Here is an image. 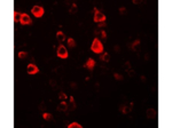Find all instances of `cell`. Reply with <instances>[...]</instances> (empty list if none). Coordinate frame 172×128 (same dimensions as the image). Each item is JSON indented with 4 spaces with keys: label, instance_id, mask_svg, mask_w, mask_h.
I'll return each instance as SVG.
<instances>
[{
    "label": "cell",
    "instance_id": "cell-11",
    "mask_svg": "<svg viewBox=\"0 0 172 128\" xmlns=\"http://www.w3.org/2000/svg\"><path fill=\"white\" fill-rule=\"evenodd\" d=\"M57 110H59V111H63V112L67 111V110H68V104H67L64 101H62V102L57 105Z\"/></svg>",
    "mask_w": 172,
    "mask_h": 128
},
{
    "label": "cell",
    "instance_id": "cell-4",
    "mask_svg": "<svg viewBox=\"0 0 172 128\" xmlns=\"http://www.w3.org/2000/svg\"><path fill=\"white\" fill-rule=\"evenodd\" d=\"M57 56H59L60 58H68V50H67V48L64 47V46H59V48H57Z\"/></svg>",
    "mask_w": 172,
    "mask_h": 128
},
{
    "label": "cell",
    "instance_id": "cell-9",
    "mask_svg": "<svg viewBox=\"0 0 172 128\" xmlns=\"http://www.w3.org/2000/svg\"><path fill=\"white\" fill-rule=\"evenodd\" d=\"M146 115H147V118L148 119H155V117H156V111L154 109H148L147 110V112H146Z\"/></svg>",
    "mask_w": 172,
    "mask_h": 128
},
{
    "label": "cell",
    "instance_id": "cell-16",
    "mask_svg": "<svg viewBox=\"0 0 172 128\" xmlns=\"http://www.w3.org/2000/svg\"><path fill=\"white\" fill-rule=\"evenodd\" d=\"M68 45H69V47L73 48V47L76 46V41H75V39L73 38H68Z\"/></svg>",
    "mask_w": 172,
    "mask_h": 128
},
{
    "label": "cell",
    "instance_id": "cell-13",
    "mask_svg": "<svg viewBox=\"0 0 172 128\" xmlns=\"http://www.w3.org/2000/svg\"><path fill=\"white\" fill-rule=\"evenodd\" d=\"M100 59L103 61V62H109V61H110V55H109L107 51H105L102 55H100Z\"/></svg>",
    "mask_w": 172,
    "mask_h": 128
},
{
    "label": "cell",
    "instance_id": "cell-19",
    "mask_svg": "<svg viewBox=\"0 0 172 128\" xmlns=\"http://www.w3.org/2000/svg\"><path fill=\"white\" fill-rule=\"evenodd\" d=\"M73 127H77V128H81L83 126L78 123V122H72V123H70V125H68V128H73Z\"/></svg>",
    "mask_w": 172,
    "mask_h": 128
},
{
    "label": "cell",
    "instance_id": "cell-27",
    "mask_svg": "<svg viewBox=\"0 0 172 128\" xmlns=\"http://www.w3.org/2000/svg\"><path fill=\"white\" fill-rule=\"evenodd\" d=\"M119 13H120V14H125L126 13L125 7H120V8H119Z\"/></svg>",
    "mask_w": 172,
    "mask_h": 128
},
{
    "label": "cell",
    "instance_id": "cell-25",
    "mask_svg": "<svg viewBox=\"0 0 172 128\" xmlns=\"http://www.w3.org/2000/svg\"><path fill=\"white\" fill-rule=\"evenodd\" d=\"M106 26H107L106 22H101V23H98V27H99V29H102V27H106Z\"/></svg>",
    "mask_w": 172,
    "mask_h": 128
},
{
    "label": "cell",
    "instance_id": "cell-18",
    "mask_svg": "<svg viewBox=\"0 0 172 128\" xmlns=\"http://www.w3.org/2000/svg\"><path fill=\"white\" fill-rule=\"evenodd\" d=\"M43 118H44L45 120H47V121H48V120H53V115L51 114V113H44V114H43Z\"/></svg>",
    "mask_w": 172,
    "mask_h": 128
},
{
    "label": "cell",
    "instance_id": "cell-21",
    "mask_svg": "<svg viewBox=\"0 0 172 128\" xmlns=\"http://www.w3.org/2000/svg\"><path fill=\"white\" fill-rule=\"evenodd\" d=\"M78 10V8H77V5L76 4H72V6H71V9H70V13L71 14H75L76 12Z\"/></svg>",
    "mask_w": 172,
    "mask_h": 128
},
{
    "label": "cell",
    "instance_id": "cell-24",
    "mask_svg": "<svg viewBox=\"0 0 172 128\" xmlns=\"http://www.w3.org/2000/svg\"><path fill=\"white\" fill-rule=\"evenodd\" d=\"M59 97L61 98V100H62V101H64V100H67V98H68V96H67L64 93H60V94H59Z\"/></svg>",
    "mask_w": 172,
    "mask_h": 128
},
{
    "label": "cell",
    "instance_id": "cell-3",
    "mask_svg": "<svg viewBox=\"0 0 172 128\" xmlns=\"http://www.w3.org/2000/svg\"><path fill=\"white\" fill-rule=\"evenodd\" d=\"M20 23L22 25H30V24H32V19L30 18V16L28 15V14H22L21 15V19H20Z\"/></svg>",
    "mask_w": 172,
    "mask_h": 128
},
{
    "label": "cell",
    "instance_id": "cell-23",
    "mask_svg": "<svg viewBox=\"0 0 172 128\" xmlns=\"http://www.w3.org/2000/svg\"><path fill=\"white\" fill-rule=\"evenodd\" d=\"M114 78L116 79V80H123L124 78L122 74H119V73H114Z\"/></svg>",
    "mask_w": 172,
    "mask_h": 128
},
{
    "label": "cell",
    "instance_id": "cell-29",
    "mask_svg": "<svg viewBox=\"0 0 172 128\" xmlns=\"http://www.w3.org/2000/svg\"><path fill=\"white\" fill-rule=\"evenodd\" d=\"M134 4H143V1H138V0H134Z\"/></svg>",
    "mask_w": 172,
    "mask_h": 128
},
{
    "label": "cell",
    "instance_id": "cell-22",
    "mask_svg": "<svg viewBox=\"0 0 172 128\" xmlns=\"http://www.w3.org/2000/svg\"><path fill=\"white\" fill-rule=\"evenodd\" d=\"M27 56H28L27 51H20V53H19V57L20 58H25Z\"/></svg>",
    "mask_w": 172,
    "mask_h": 128
},
{
    "label": "cell",
    "instance_id": "cell-20",
    "mask_svg": "<svg viewBox=\"0 0 172 128\" xmlns=\"http://www.w3.org/2000/svg\"><path fill=\"white\" fill-rule=\"evenodd\" d=\"M100 37H101V39H102V40H105V41H106V40H107V33H106V31L101 30V32H100Z\"/></svg>",
    "mask_w": 172,
    "mask_h": 128
},
{
    "label": "cell",
    "instance_id": "cell-5",
    "mask_svg": "<svg viewBox=\"0 0 172 128\" xmlns=\"http://www.w3.org/2000/svg\"><path fill=\"white\" fill-rule=\"evenodd\" d=\"M45 13L44 8L41 6H33L32 7V14L36 16V17H41Z\"/></svg>",
    "mask_w": 172,
    "mask_h": 128
},
{
    "label": "cell",
    "instance_id": "cell-15",
    "mask_svg": "<svg viewBox=\"0 0 172 128\" xmlns=\"http://www.w3.org/2000/svg\"><path fill=\"white\" fill-rule=\"evenodd\" d=\"M139 44H140V40L138 39V40H135V41L133 42L132 45L129 44V48H130V49H133V50H135V49H137V46L139 45Z\"/></svg>",
    "mask_w": 172,
    "mask_h": 128
},
{
    "label": "cell",
    "instance_id": "cell-1",
    "mask_svg": "<svg viewBox=\"0 0 172 128\" xmlns=\"http://www.w3.org/2000/svg\"><path fill=\"white\" fill-rule=\"evenodd\" d=\"M91 50L93 53H96V54H101L103 51V46H102V42L100 41L98 38H95L93 40L92 46H91Z\"/></svg>",
    "mask_w": 172,
    "mask_h": 128
},
{
    "label": "cell",
    "instance_id": "cell-10",
    "mask_svg": "<svg viewBox=\"0 0 172 128\" xmlns=\"http://www.w3.org/2000/svg\"><path fill=\"white\" fill-rule=\"evenodd\" d=\"M132 106H133V103H131V104H130V106L120 105V106H119V111H120L122 113H127V112H130V111L132 110Z\"/></svg>",
    "mask_w": 172,
    "mask_h": 128
},
{
    "label": "cell",
    "instance_id": "cell-12",
    "mask_svg": "<svg viewBox=\"0 0 172 128\" xmlns=\"http://www.w3.org/2000/svg\"><path fill=\"white\" fill-rule=\"evenodd\" d=\"M76 109V103H75V98H73V96H70V104L68 105V110H70V111H72V110Z\"/></svg>",
    "mask_w": 172,
    "mask_h": 128
},
{
    "label": "cell",
    "instance_id": "cell-26",
    "mask_svg": "<svg viewBox=\"0 0 172 128\" xmlns=\"http://www.w3.org/2000/svg\"><path fill=\"white\" fill-rule=\"evenodd\" d=\"M45 109H46V108H45V103L41 102V103L39 104V110H40V111H44Z\"/></svg>",
    "mask_w": 172,
    "mask_h": 128
},
{
    "label": "cell",
    "instance_id": "cell-17",
    "mask_svg": "<svg viewBox=\"0 0 172 128\" xmlns=\"http://www.w3.org/2000/svg\"><path fill=\"white\" fill-rule=\"evenodd\" d=\"M21 15H22V14L17 13V12H14V22H20Z\"/></svg>",
    "mask_w": 172,
    "mask_h": 128
},
{
    "label": "cell",
    "instance_id": "cell-6",
    "mask_svg": "<svg viewBox=\"0 0 172 128\" xmlns=\"http://www.w3.org/2000/svg\"><path fill=\"white\" fill-rule=\"evenodd\" d=\"M27 71H28V73H29V74H36V73H38V72H39V68H38L36 64L30 63L29 65H28Z\"/></svg>",
    "mask_w": 172,
    "mask_h": 128
},
{
    "label": "cell",
    "instance_id": "cell-8",
    "mask_svg": "<svg viewBox=\"0 0 172 128\" xmlns=\"http://www.w3.org/2000/svg\"><path fill=\"white\" fill-rule=\"evenodd\" d=\"M124 70L129 73V76H130V77H133V76H134V70H132L131 64H130V62H129V61H127V62H125V64H124Z\"/></svg>",
    "mask_w": 172,
    "mask_h": 128
},
{
    "label": "cell",
    "instance_id": "cell-28",
    "mask_svg": "<svg viewBox=\"0 0 172 128\" xmlns=\"http://www.w3.org/2000/svg\"><path fill=\"white\" fill-rule=\"evenodd\" d=\"M71 87H72L73 89H76V88H77V85H76L75 82H71Z\"/></svg>",
    "mask_w": 172,
    "mask_h": 128
},
{
    "label": "cell",
    "instance_id": "cell-14",
    "mask_svg": "<svg viewBox=\"0 0 172 128\" xmlns=\"http://www.w3.org/2000/svg\"><path fill=\"white\" fill-rule=\"evenodd\" d=\"M56 39L59 40L60 42H62V41H64L66 40V36H64V33L61 31H57L56 32Z\"/></svg>",
    "mask_w": 172,
    "mask_h": 128
},
{
    "label": "cell",
    "instance_id": "cell-7",
    "mask_svg": "<svg viewBox=\"0 0 172 128\" xmlns=\"http://www.w3.org/2000/svg\"><path fill=\"white\" fill-rule=\"evenodd\" d=\"M95 64L96 63H95V61H94L93 58H88L87 62L84 64V68H85V69H88L90 71H93L94 66H95Z\"/></svg>",
    "mask_w": 172,
    "mask_h": 128
},
{
    "label": "cell",
    "instance_id": "cell-2",
    "mask_svg": "<svg viewBox=\"0 0 172 128\" xmlns=\"http://www.w3.org/2000/svg\"><path fill=\"white\" fill-rule=\"evenodd\" d=\"M106 15L103 13L99 12L96 8H94V22L95 23H101V22H106Z\"/></svg>",
    "mask_w": 172,
    "mask_h": 128
}]
</instances>
